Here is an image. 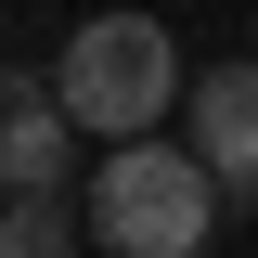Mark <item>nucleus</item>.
<instances>
[{
	"instance_id": "nucleus-3",
	"label": "nucleus",
	"mask_w": 258,
	"mask_h": 258,
	"mask_svg": "<svg viewBox=\"0 0 258 258\" xmlns=\"http://www.w3.org/2000/svg\"><path fill=\"white\" fill-rule=\"evenodd\" d=\"M181 103H194V168L258 194V64H207Z\"/></svg>"
},
{
	"instance_id": "nucleus-2",
	"label": "nucleus",
	"mask_w": 258,
	"mask_h": 258,
	"mask_svg": "<svg viewBox=\"0 0 258 258\" xmlns=\"http://www.w3.org/2000/svg\"><path fill=\"white\" fill-rule=\"evenodd\" d=\"M220 232V181L181 142H116L91 168V245L103 258H194Z\"/></svg>"
},
{
	"instance_id": "nucleus-5",
	"label": "nucleus",
	"mask_w": 258,
	"mask_h": 258,
	"mask_svg": "<svg viewBox=\"0 0 258 258\" xmlns=\"http://www.w3.org/2000/svg\"><path fill=\"white\" fill-rule=\"evenodd\" d=\"M64 245H78V232H64L52 194H13V207H0V258H64Z\"/></svg>"
},
{
	"instance_id": "nucleus-4",
	"label": "nucleus",
	"mask_w": 258,
	"mask_h": 258,
	"mask_svg": "<svg viewBox=\"0 0 258 258\" xmlns=\"http://www.w3.org/2000/svg\"><path fill=\"white\" fill-rule=\"evenodd\" d=\"M64 155H78V129H64L52 91H13L0 103V181L13 194H64Z\"/></svg>"
},
{
	"instance_id": "nucleus-1",
	"label": "nucleus",
	"mask_w": 258,
	"mask_h": 258,
	"mask_svg": "<svg viewBox=\"0 0 258 258\" xmlns=\"http://www.w3.org/2000/svg\"><path fill=\"white\" fill-rule=\"evenodd\" d=\"M52 103H64V129L142 142V129L181 103V52H168V26H155V13H91V26L64 39V64H52Z\"/></svg>"
}]
</instances>
